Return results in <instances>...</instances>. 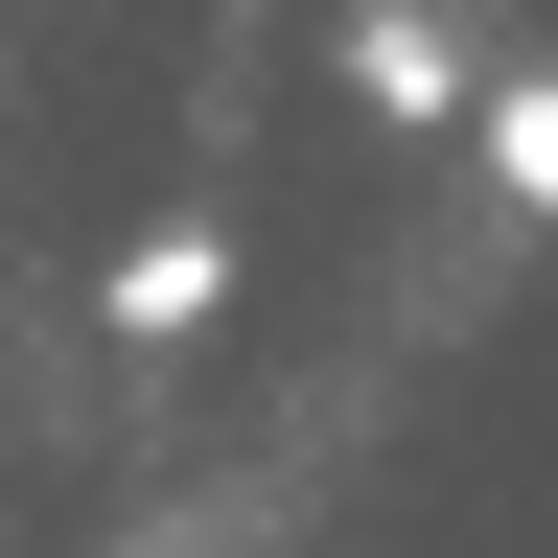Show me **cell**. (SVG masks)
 Listing matches in <instances>:
<instances>
[{
	"label": "cell",
	"instance_id": "7a4b0ae2",
	"mask_svg": "<svg viewBox=\"0 0 558 558\" xmlns=\"http://www.w3.org/2000/svg\"><path fill=\"white\" fill-rule=\"evenodd\" d=\"M209 303H233V233H209V209L117 233V279H94V326H117V349H209Z\"/></svg>",
	"mask_w": 558,
	"mask_h": 558
},
{
	"label": "cell",
	"instance_id": "6da1fadb",
	"mask_svg": "<svg viewBox=\"0 0 558 558\" xmlns=\"http://www.w3.org/2000/svg\"><path fill=\"white\" fill-rule=\"evenodd\" d=\"M349 94H373L396 140H488V94H465V24H442V0H349Z\"/></svg>",
	"mask_w": 558,
	"mask_h": 558
},
{
	"label": "cell",
	"instance_id": "3957f363",
	"mask_svg": "<svg viewBox=\"0 0 558 558\" xmlns=\"http://www.w3.org/2000/svg\"><path fill=\"white\" fill-rule=\"evenodd\" d=\"M465 163H488V186L558 233V70H488V140H465Z\"/></svg>",
	"mask_w": 558,
	"mask_h": 558
}]
</instances>
